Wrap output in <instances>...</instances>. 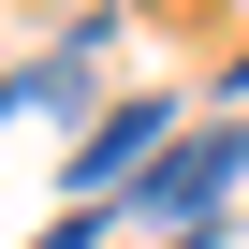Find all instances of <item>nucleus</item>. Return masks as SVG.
Segmentation results:
<instances>
[{
	"instance_id": "obj_2",
	"label": "nucleus",
	"mask_w": 249,
	"mask_h": 249,
	"mask_svg": "<svg viewBox=\"0 0 249 249\" xmlns=\"http://www.w3.org/2000/svg\"><path fill=\"white\" fill-rule=\"evenodd\" d=\"M147 147H161V103H132V117H117V132H88V161H73V176H88V191H103V176H117V161H147Z\"/></svg>"
},
{
	"instance_id": "obj_1",
	"label": "nucleus",
	"mask_w": 249,
	"mask_h": 249,
	"mask_svg": "<svg viewBox=\"0 0 249 249\" xmlns=\"http://www.w3.org/2000/svg\"><path fill=\"white\" fill-rule=\"evenodd\" d=\"M220 176H234V132H205V147H176V161H161V191H147V205H176V220H191V205H205V191H220Z\"/></svg>"
}]
</instances>
